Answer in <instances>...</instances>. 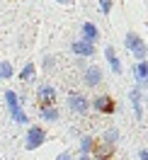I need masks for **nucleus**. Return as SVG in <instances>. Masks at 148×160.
<instances>
[{"label": "nucleus", "instance_id": "f3484780", "mask_svg": "<svg viewBox=\"0 0 148 160\" xmlns=\"http://www.w3.org/2000/svg\"><path fill=\"white\" fill-rule=\"evenodd\" d=\"M131 53H134V58H136V61H146V56H148V44H146V41H141Z\"/></svg>", "mask_w": 148, "mask_h": 160}, {"label": "nucleus", "instance_id": "dca6fc26", "mask_svg": "<svg viewBox=\"0 0 148 160\" xmlns=\"http://www.w3.org/2000/svg\"><path fill=\"white\" fill-rule=\"evenodd\" d=\"M15 75V68H12L10 61H0V80H10Z\"/></svg>", "mask_w": 148, "mask_h": 160}, {"label": "nucleus", "instance_id": "f03ea898", "mask_svg": "<svg viewBox=\"0 0 148 160\" xmlns=\"http://www.w3.org/2000/svg\"><path fill=\"white\" fill-rule=\"evenodd\" d=\"M44 141H46L44 129H41V126H29L27 136H24V148H27V150H37V148L44 146Z\"/></svg>", "mask_w": 148, "mask_h": 160}, {"label": "nucleus", "instance_id": "9b49d317", "mask_svg": "<svg viewBox=\"0 0 148 160\" xmlns=\"http://www.w3.org/2000/svg\"><path fill=\"white\" fill-rule=\"evenodd\" d=\"M129 100H131V107H134L136 119H143V107H141V88H134V90L129 92Z\"/></svg>", "mask_w": 148, "mask_h": 160}, {"label": "nucleus", "instance_id": "4468645a", "mask_svg": "<svg viewBox=\"0 0 148 160\" xmlns=\"http://www.w3.org/2000/svg\"><path fill=\"white\" fill-rule=\"evenodd\" d=\"M39 117L44 121H56V119H59V109H56L54 104H49V107L41 104V107H39Z\"/></svg>", "mask_w": 148, "mask_h": 160}, {"label": "nucleus", "instance_id": "412c9836", "mask_svg": "<svg viewBox=\"0 0 148 160\" xmlns=\"http://www.w3.org/2000/svg\"><path fill=\"white\" fill-rule=\"evenodd\" d=\"M44 66H46V68H54V58H51V56H44Z\"/></svg>", "mask_w": 148, "mask_h": 160}, {"label": "nucleus", "instance_id": "f8f14e48", "mask_svg": "<svg viewBox=\"0 0 148 160\" xmlns=\"http://www.w3.org/2000/svg\"><path fill=\"white\" fill-rule=\"evenodd\" d=\"M80 32H83V39H88V41H95L100 39V29L92 24V22H83V27H80Z\"/></svg>", "mask_w": 148, "mask_h": 160}, {"label": "nucleus", "instance_id": "4be33fe9", "mask_svg": "<svg viewBox=\"0 0 148 160\" xmlns=\"http://www.w3.org/2000/svg\"><path fill=\"white\" fill-rule=\"evenodd\" d=\"M138 158H141V160H148V148L141 150V153H138Z\"/></svg>", "mask_w": 148, "mask_h": 160}, {"label": "nucleus", "instance_id": "423d86ee", "mask_svg": "<svg viewBox=\"0 0 148 160\" xmlns=\"http://www.w3.org/2000/svg\"><path fill=\"white\" fill-rule=\"evenodd\" d=\"M83 80H85L88 88H97L100 82H102V68L100 66H88L85 73H83Z\"/></svg>", "mask_w": 148, "mask_h": 160}, {"label": "nucleus", "instance_id": "5701e85b", "mask_svg": "<svg viewBox=\"0 0 148 160\" xmlns=\"http://www.w3.org/2000/svg\"><path fill=\"white\" fill-rule=\"evenodd\" d=\"M56 2H61V5H70V0H56Z\"/></svg>", "mask_w": 148, "mask_h": 160}, {"label": "nucleus", "instance_id": "6e6552de", "mask_svg": "<svg viewBox=\"0 0 148 160\" xmlns=\"http://www.w3.org/2000/svg\"><path fill=\"white\" fill-rule=\"evenodd\" d=\"M92 107L97 112H102V114H112V112H114V102H112V97H107V95H97V97L92 100Z\"/></svg>", "mask_w": 148, "mask_h": 160}, {"label": "nucleus", "instance_id": "ddd939ff", "mask_svg": "<svg viewBox=\"0 0 148 160\" xmlns=\"http://www.w3.org/2000/svg\"><path fill=\"white\" fill-rule=\"evenodd\" d=\"M37 78V66H34V63H24V66H22V70H20V80L22 82H32V80Z\"/></svg>", "mask_w": 148, "mask_h": 160}, {"label": "nucleus", "instance_id": "b1692460", "mask_svg": "<svg viewBox=\"0 0 148 160\" xmlns=\"http://www.w3.org/2000/svg\"><path fill=\"white\" fill-rule=\"evenodd\" d=\"M78 160H90V155H85V153H83V155H80Z\"/></svg>", "mask_w": 148, "mask_h": 160}, {"label": "nucleus", "instance_id": "6ab92c4d", "mask_svg": "<svg viewBox=\"0 0 148 160\" xmlns=\"http://www.w3.org/2000/svg\"><path fill=\"white\" fill-rule=\"evenodd\" d=\"M112 0H97V8H100V12L105 15V17H109V12H112Z\"/></svg>", "mask_w": 148, "mask_h": 160}, {"label": "nucleus", "instance_id": "1a4fd4ad", "mask_svg": "<svg viewBox=\"0 0 148 160\" xmlns=\"http://www.w3.org/2000/svg\"><path fill=\"white\" fill-rule=\"evenodd\" d=\"M37 97L41 100V104H44V107H49V104H54V100H56V90H54L51 85H39Z\"/></svg>", "mask_w": 148, "mask_h": 160}, {"label": "nucleus", "instance_id": "39448f33", "mask_svg": "<svg viewBox=\"0 0 148 160\" xmlns=\"http://www.w3.org/2000/svg\"><path fill=\"white\" fill-rule=\"evenodd\" d=\"M70 51H73L75 56H83V58H90V56H95V44L80 37V39L70 41Z\"/></svg>", "mask_w": 148, "mask_h": 160}, {"label": "nucleus", "instance_id": "2eb2a0df", "mask_svg": "<svg viewBox=\"0 0 148 160\" xmlns=\"http://www.w3.org/2000/svg\"><path fill=\"white\" fill-rule=\"evenodd\" d=\"M141 41H143V39L138 37L136 32H126V37H124V46H126L129 51H134V49L138 46V44H141Z\"/></svg>", "mask_w": 148, "mask_h": 160}, {"label": "nucleus", "instance_id": "9d476101", "mask_svg": "<svg viewBox=\"0 0 148 160\" xmlns=\"http://www.w3.org/2000/svg\"><path fill=\"white\" fill-rule=\"evenodd\" d=\"M105 58H107L109 68H112V73H121V61H119L117 51H114V46H105Z\"/></svg>", "mask_w": 148, "mask_h": 160}, {"label": "nucleus", "instance_id": "f257e3e1", "mask_svg": "<svg viewBox=\"0 0 148 160\" xmlns=\"http://www.w3.org/2000/svg\"><path fill=\"white\" fill-rule=\"evenodd\" d=\"M5 107H8V112H10V117L15 119V124L24 126V124L29 121L27 114H24V107H22V97L15 90H5Z\"/></svg>", "mask_w": 148, "mask_h": 160}, {"label": "nucleus", "instance_id": "20e7f679", "mask_svg": "<svg viewBox=\"0 0 148 160\" xmlns=\"http://www.w3.org/2000/svg\"><path fill=\"white\" fill-rule=\"evenodd\" d=\"M66 102H68V107L75 112V114H85V112L92 107V102H90L85 95H80V92H70Z\"/></svg>", "mask_w": 148, "mask_h": 160}, {"label": "nucleus", "instance_id": "aec40b11", "mask_svg": "<svg viewBox=\"0 0 148 160\" xmlns=\"http://www.w3.org/2000/svg\"><path fill=\"white\" fill-rule=\"evenodd\" d=\"M56 160H73V155H70L68 150H63V153H61V155H59Z\"/></svg>", "mask_w": 148, "mask_h": 160}, {"label": "nucleus", "instance_id": "0eeeda50", "mask_svg": "<svg viewBox=\"0 0 148 160\" xmlns=\"http://www.w3.org/2000/svg\"><path fill=\"white\" fill-rule=\"evenodd\" d=\"M134 75L138 80V88L146 90L148 88V61H138L136 66H134Z\"/></svg>", "mask_w": 148, "mask_h": 160}, {"label": "nucleus", "instance_id": "a211bd4d", "mask_svg": "<svg viewBox=\"0 0 148 160\" xmlns=\"http://www.w3.org/2000/svg\"><path fill=\"white\" fill-rule=\"evenodd\" d=\"M95 148V143H92V138L90 136H83V141H80V153H85V155H90V150Z\"/></svg>", "mask_w": 148, "mask_h": 160}, {"label": "nucleus", "instance_id": "7ed1b4c3", "mask_svg": "<svg viewBox=\"0 0 148 160\" xmlns=\"http://www.w3.org/2000/svg\"><path fill=\"white\" fill-rule=\"evenodd\" d=\"M117 141H119V131H117V129H107V131H105V136H102V146L97 148V155L107 158L109 153L114 150Z\"/></svg>", "mask_w": 148, "mask_h": 160}]
</instances>
